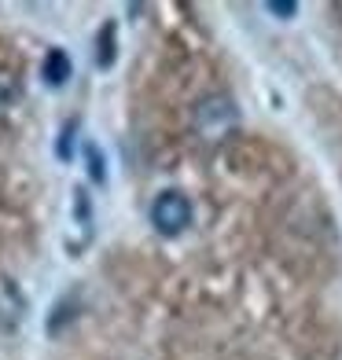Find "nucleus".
<instances>
[{
	"label": "nucleus",
	"mask_w": 342,
	"mask_h": 360,
	"mask_svg": "<svg viewBox=\"0 0 342 360\" xmlns=\"http://www.w3.org/2000/svg\"><path fill=\"white\" fill-rule=\"evenodd\" d=\"M191 199L184 191H177V188H170V191H162L158 199L151 202V224H155V232L158 236H166V239H173V236H181L184 228L191 224Z\"/></svg>",
	"instance_id": "f03ea898"
},
{
	"label": "nucleus",
	"mask_w": 342,
	"mask_h": 360,
	"mask_svg": "<svg viewBox=\"0 0 342 360\" xmlns=\"http://www.w3.org/2000/svg\"><path fill=\"white\" fill-rule=\"evenodd\" d=\"M239 129V110L228 96H206V100L195 107V133L206 143L228 140Z\"/></svg>",
	"instance_id": "f257e3e1"
},
{
	"label": "nucleus",
	"mask_w": 342,
	"mask_h": 360,
	"mask_svg": "<svg viewBox=\"0 0 342 360\" xmlns=\"http://www.w3.org/2000/svg\"><path fill=\"white\" fill-rule=\"evenodd\" d=\"M23 100V81H19V74L15 70H8V67H0V118Z\"/></svg>",
	"instance_id": "39448f33"
},
{
	"label": "nucleus",
	"mask_w": 342,
	"mask_h": 360,
	"mask_svg": "<svg viewBox=\"0 0 342 360\" xmlns=\"http://www.w3.org/2000/svg\"><path fill=\"white\" fill-rule=\"evenodd\" d=\"M272 15H295L298 11V4H295V0H269V4H265Z\"/></svg>",
	"instance_id": "6e6552de"
},
{
	"label": "nucleus",
	"mask_w": 342,
	"mask_h": 360,
	"mask_svg": "<svg viewBox=\"0 0 342 360\" xmlns=\"http://www.w3.org/2000/svg\"><path fill=\"white\" fill-rule=\"evenodd\" d=\"M41 74H44V81H48L52 89H63V85L70 81V74H74V63H70V56L63 52V48H52V52L44 56Z\"/></svg>",
	"instance_id": "20e7f679"
},
{
	"label": "nucleus",
	"mask_w": 342,
	"mask_h": 360,
	"mask_svg": "<svg viewBox=\"0 0 342 360\" xmlns=\"http://www.w3.org/2000/svg\"><path fill=\"white\" fill-rule=\"evenodd\" d=\"M85 158H89V176L96 180V184H103L107 169H103V155L96 151V143H85Z\"/></svg>",
	"instance_id": "0eeeda50"
},
{
	"label": "nucleus",
	"mask_w": 342,
	"mask_h": 360,
	"mask_svg": "<svg viewBox=\"0 0 342 360\" xmlns=\"http://www.w3.org/2000/svg\"><path fill=\"white\" fill-rule=\"evenodd\" d=\"M70 136H74V122L63 129V143H59V158H70Z\"/></svg>",
	"instance_id": "1a4fd4ad"
},
{
	"label": "nucleus",
	"mask_w": 342,
	"mask_h": 360,
	"mask_svg": "<svg viewBox=\"0 0 342 360\" xmlns=\"http://www.w3.org/2000/svg\"><path fill=\"white\" fill-rule=\"evenodd\" d=\"M23 320H26V298H23V290L15 287V280L0 276V327H4V331H15Z\"/></svg>",
	"instance_id": "7ed1b4c3"
},
{
	"label": "nucleus",
	"mask_w": 342,
	"mask_h": 360,
	"mask_svg": "<svg viewBox=\"0 0 342 360\" xmlns=\"http://www.w3.org/2000/svg\"><path fill=\"white\" fill-rule=\"evenodd\" d=\"M96 63H100V67H110L114 63V22H107L100 30V52H96Z\"/></svg>",
	"instance_id": "423d86ee"
}]
</instances>
